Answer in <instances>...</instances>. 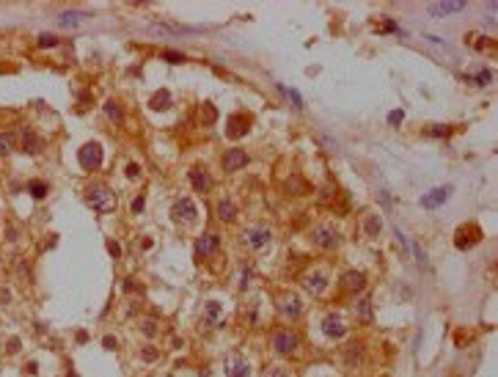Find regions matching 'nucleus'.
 Instances as JSON below:
<instances>
[{
  "label": "nucleus",
  "instance_id": "20",
  "mask_svg": "<svg viewBox=\"0 0 498 377\" xmlns=\"http://www.w3.org/2000/svg\"><path fill=\"white\" fill-rule=\"evenodd\" d=\"M190 185H193V188L198 190V193H207V190H210V174H207V171H201V168H198V171H190Z\"/></svg>",
  "mask_w": 498,
  "mask_h": 377
},
{
  "label": "nucleus",
  "instance_id": "8",
  "mask_svg": "<svg viewBox=\"0 0 498 377\" xmlns=\"http://www.w3.org/2000/svg\"><path fill=\"white\" fill-rule=\"evenodd\" d=\"M311 240H314V245H319V248H336L339 245V234L336 229L330 223H319L314 231H311Z\"/></svg>",
  "mask_w": 498,
  "mask_h": 377
},
{
  "label": "nucleus",
  "instance_id": "11",
  "mask_svg": "<svg viewBox=\"0 0 498 377\" xmlns=\"http://www.w3.org/2000/svg\"><path fill=\"white\" fill-rule=\"evenodd\" d=\"M218 248H220V234L210 231V234H204V237L196 242V256H198V259H207L210 253L218 251Z\"/></svg>",
  "mask_w": 498,
  "mask_h": 377
},
{
  "label": "nucleus",
  "instance_id": "10",
  "mask_svg": "<svg viewBox=\"0 0 498 377\" xmlns=\"http://www.w3.org/2000/svg\"><path fill=\"white\" fill-rule=\"evenodd\" d=\"M245 165H248V154L242 149H229L223 154V171H229V174H234V171H239Z\"/></svg>",
  "mask_w": 498,
  "mask_h": 377
},
{
  "label": "nucleus",
  "instance_id": "24",
  "mask_svg": "<svg viewBox=\"0 0 498 377\" xmlns=\"http://www.w3.org/2000/svg\"><path fill=\"white\" fill-rule=\"evenodd\" d=\"M369 308H372V300H369V297H364V300L358 303V320H361V322H369V320H372V311H369Z\"/></svg>",
  "mask_w": 498,
  "mask_h": 377
},
{
  "label": "nucleus",
  "instance_id": "28",
  "mask_svg": "<svg viewBox=\"0 0 498 377\" xmlns=\"http://www.w3.org/2000/svg\"><path fill=\"white\" fill-rule=\"evenodd\" d=\"M52 44H58V36H52V33L39 36V47H52Z\"/></svg>",
  "mask_w": 498,
  "mask_h": 377
},
{
  "label": "nucleus",
  "instance_id": "1",
  "mask_svg": "<svg viewBox=\"0 0 498 377\" xmlns=\"http://www.w3.org/2000/svg\"><path fill=\"white\" fill-rule=\"evenodd\" d=\"M171 217L182 226H193L201 220V210H198V204L193 198H176L174 207H171Z\"/></svg>",
  "mask_w": 498,
  "mask_h": 377
},
{
  "label": "nucleus",
  "instance_id": "32",
  "mask_svg": "<svg viewBox=\"0 0 498 377\" xmlns=\"http://www.w3.org/2000/svg\"><path fill=\"white\" fill-rule=\"evenodd\" d=\"M287 94H289V97H292V102H295V105H297V108H300V105H303V99H300V97H297V91H295V88H287Z\"/></svg>",
  "mask_w": 498,
  "mask_h": 377
},
{
  "label": "nucleus",
  "instance_id": "30",
  "mask_svg": "<svg viewBox=\"0 0 498 377\" xmlns=\"http://www.w3.org/2000/svg\"><path fill=\"white\" fill-rule=\"evenodd\" d=\"M30 193H33L36 198H42L44 193H47V185H42V182H33V185H30Z\"/></svg>",
  "mask_w": 498,
  "mask_h": 377
},
{
  "label": "nucleus",
  "instance_id": "19",
  "mask_svg": "<svg viewBox=\"0 0 498 377\" xmlns=\"http://www.w3.org/2000/svg\"><path fill=\"white\" fill-rule=\"evenodd\" d=\"M218 217L223 223H234V217H237V207H234L232 198H220L218 201Z\"/></svg>",
  "mask_w": 498,
  "mask_h": 377
},
{
  "label": "nucleus",
  "instance_id": "5",
  "mask_svg": "<svg viewBox=\"0 0 498 377\" xmlns=\"http://www.w3.org/2000/svg\"><path fill=\"white\" fill-rule=\"evenodd\" d=\"M273 344H275V352H278V355H292V352H297V347H300V339H297L295 330H278Z\"/></svg>",
  "mask_w": 498,
  "mask_h": 377
},
{
  "label": "nucleus",
  "instance_id": "4",
  "mask_svg": "<svg viewBox=\"0 0 498 377\" xmlns=\"http://www.w3.org/2000/svg\"><path fill=\"white\" fill-rule=\"evenodd\" d=\"M270 240H273V231H270V226H264V223H253V226H248V229H245V242L251 245L253 251L267 248Z\"/></svg>",
  "mask_w": 498,
  "mask_h": 377
},
{
  "label": "nucleus",
  "instance_id": "6",
  "mask_svg": "<svg viewBox=\"0 0 498 377\" xmlns=\"http://www.w3.org/2000/svg\"><path fill=\"white\" fill-rule=\"evenodd\" d=\"M80 165L85 168V171H97L99 165H102V146L99 143H85L83 149H80Z\"/></svg>",
  "mask_w": 498,
  "mask_h": 377
},
{
  "label": "nucleus",
  "instance_id": "29",
  "mask_svg": "<svg viewBox=\"0 0 498 377\" xmlns=\"http://www.w3.org/2000/svg\"><path fill=\"white\" fill-rule=\"evenodd\" d=\"M140 330H143V336H155L157 333V322L155 320H146L143 325H140Z\"/></svg>",
  "mask_w": 498,
  "mask_h": 377
},
{
  "label": "nucleus",
  "instance_id": "2",
  "mask_svg": "<svg viewBox=\"0 0 498 377\" xmlns=\"http://www.w3.org/2000/svg\"><path fill=\"white\" fill-rule=\"evenodd\" d=\"M85 201L97 212H110L113 207H116V196H113V190L105 188V185H94V188L85 193Z\"/></svg>",
  "mask_w": 498,
  "mask_h": 377
},
{
  "label": "nucleus",
  "instance_id": "31",
  "mask_svg": "<svg viewBox=\"0 0 498 377\" xmlns=\"http://www.w3.org/2000/svg\"><path fill=\"white\" fill-rule=\"evenodd\" d=\"M138 174H140V165H138V162H130V165H127V176H130V179H135Z\"/></svg>",
  "mask_w": 498,
  "mask_h": 377
},
{
  "label": "nucleus",
  "instance_id": "22",
  "mask_svg": "<svg viewBox=\"0 0 498 377\" xmlns=\"http://www.w3.org/2000/svg\"><path fill=\"white\" fill-rule=\"evenodd\" d=\"M168 105H171V91L162 88L152 97V108H155V110H168Z\"/></svg>",
  "mask_w": 498,
  "mask_h": 377
},
{
  "label": "nucleus",
  "instance_id": "35",
  "mask_svg": "<svg viewBox=\"0 0 498 377\" xmlns=\"http://www.w3.org/2000/svg\"><path fill=\"white\" fill-rule=\"evenodd\" d=\"M388 121H391V124H399V121H402V110H393L391 116H388Z\"/></svg>",
  "mask_w": 498,
  "mask_h": 377
},
{
  "label": "nucleus",
  "instance_id": "21",
  "mask_svg": "<svg viewBox=\"0 0 498 377\" xmlns=\"http://www.w3.org/2000/svg\"><path fill=\"white\" fill-rule=\"evenodd\" d=\"M364 229H366V234H369V237H377L380 229H383V217H380L377 212H366V217H364Z\"/></svg>",
  "mask_w": 498,
  "mask_h": 377
},
{
  "label": "nucleus",
  "instance_id": "15",
  "mask_svg": "<svg viewBox=\"0 0 498 377\" xmlns=\"http://www.w3.org/2000/svg\"><path fill=\"white\" fill-rule=\"evenodd\" d=\"M341 287L347 289V292H361V289L366 287V275H364V272H358V270H355V272H352V270L344 272Z\"/></svg>",
  "mask_w": 498,
  "mask_h": 377
},
{
  "label": "nucleus",
  "instance_id": "18",
  "mask_svg": "<svg viewBox=\"0 0 498 377\" xmlns=\"http://www.w3.org/2000/svg\"><path fill=\"white\" fill-rule=\"evenodd\" d=\"M20 135H22V138H20V149H22V152L36 154L39 149H42V140H39V135H36V133L25 130V133H20Z\"/></svg>",
  "mask_w": 498,
  "mask_h": 377
},
{
  "label": "nucleus",
  "instance_id": "25",
  "mask_svg": "<svg viewBox=\"0 0 498 377\" xmlns=\"http://www.w3.org/2000/svg\"><path fill=\"white\" fill-rule=\"evenodd\" d=\"M451 133V127H446V124H432V127H427V135H432V138H446V135Z\"/></svg>",
  "mask_w": 498,
  "mask_h": 377
},
{
  "label": "nucleus",
  "instance_id": "34",
  "mask_svg": "<svg viewBox=\"0 0 498 377\" xmlns=\"http://www.w3.org/2000/svg\"><path fill=\"white\" fill-rule=\"evenodd\" d=\"M264 377H289V375H287V372H284V369H270V372H267Z\"/></svg>",
  "mask_w": 498,
  "mask_h": 377
},
{
  "label": "nucleus",
  "instance_id": "17",
  "mask_svg": "<svg viewBox=\"0 0 498 377\" xmlns=\"http://www.w3.org/2000/svg\"><path fill=\"white\" fill-rule=\"evenodd\" d=\"M465 3L460 0H449V3H435V6H429V14L435 17H443V14H457V11H463Z\"/></svg>",
  "mask_w": 498,
  "mask_h": 377
},
{
  "label": "nucleus",
  "instance_id": "23",
  "mask_svg": "<svg viewBox=\"0 0 498 377\" xmlns=\"http://www.w3.org/2000/svg\"><path fill=\"white\" fill-rule=\"evenodd\" d=\"M220 314H223V306H220L218 300H210V303H207V320H210V322H218Z\"/></svg>",
  "mask_w": 498,
  "mask_h": 377
},
{
  "label": "nucleus",
  "instance_id": "38",
  "mask_svg": "<svg viewBox=\"0 0 498 377\" xmlns=\"http://www.w3.org/2000/svg\"><path fill=\"white\" fill-rule=\"evenodd\" d=\"M124 289H127V292H132V289H138V284H132V281H124Z\"/></svg>",
  "mask_w": 498,
  "mask_h": 377
},
{
  "label": "nucleus",
  "instance_id": "16",
  "mask_svg": "<svg viewBox=\"0 0 498 377\" xmlns=\"http://www.w3.org/2000/svg\"><path fill=\"white\" fill-rule=\"evenodd\" d=\"M248 127H251V119H248V116L245 119H242V116H232L229 124H226V135H229V138H239Z\"/></svg>",
  "mask_w": 498,
  "mask_h": 377
},
{
  "label": "nucleus",
  "instance_id": "14",
  "mask_svg": "<svg viewBox=\"0 0 498 377\" xmlns=\"http://www.w3.org/2000/svg\"><path fill=\"white\" fill-rule=\"evenodd\" d=\"M226 377H251V366L242 358H226Z\"/></svg>",
  "mask_w": 498,
  "mask_h": 377
},
{
  "label": "nucleus",
  "instance_id": "36",
  "mask_svg": "<svg viewBox=\"0 0 498 377\" xmlns=\"http://www.w3.org/2000/svg\"><path fill=\"white\" fill-rule=\"evenodd\" d=\"M155 358H157L155 350H143V361H155Z\"/></svg>",
  "mask_w": 498,
  "mask_h": 377
},
{
  "label": "nucleus",
  "instance_id": "33",
  "mask_svg": "<svg viewBox=\"0 0 498 377\" xmlns=\"http://www.w3.org/2000/svg\"><path fill=\"white\" fill-rule=\"evenodd\" d=\"M83 14H75V11H69V14H61V20L63 22H75V20H80Z\"/></svg>",
  "mask_w": 498,
  "mask_h": 377
},
{
  "label": "nucleus",
  "instance_id": "26",
  "mask_svg": "<svg viewBox=\"0 0 498 377\" xmlns=\"http://www.w3.org/2000/svg\"><path fill=\"white\" fill-rule=\"evenodd\" d=\"M11 138H14L11 133H0V157H6L11 152Z\"/></svg>",
  "mask_w": 498,
  "mask_h": 377
},
{
  "label": "nucleus",
  "instance_id": "39",
  "mask_svg": "<svg viewBox=\"0 0 498 377\" xmlns=\"http://www.w3.org/2000/svg\"><path fill=\"white\" fill-rule=\"evenodd\" d=\"M325 377H330V375H325Z\"/></svg>",
  "mask_w": 498,
  "mask_h": 377
},
{
  "label": "nucleus",
  "instance_id": "3",
  "mask_svg": "<svg viewBox=\"0 0 498 377\" xmlns=\"http://www.w3.org/2000/svg\"><path fill=\"white\" fill-rule=\"evenodd\" d=\"M328 270L325 267H314V270H309V272H303L300 275V287L303 289H309V292H314V295H322L325 289H328Z\"/></svg>",
  "mask_w": 498,
  "mask_h": 377
},
{
  "label": "nucleus",
  "instance_id": "12",
  "mask_svg": "<svg viewBox=\"0 0 498 377\" xmlns=\"http://www.w3.org/2000/svg\"><path fill=\"white\" fill-rule=\"evenodd\" d=\"M281 311H284L287 317H292V320H297V317L303 314V303H300V297H297L295 292L281 295Z\"/></svg>",
  "mask_w": 498,
  "mask_h": 377
},
{
  "label": "nucleus",
  "instance_id": "9",
  "mask_svg": "<svg viewBox=\"0 0 498 377\" xmlns=\"http://www.w3.org/2000/svg\"><path fill=\"white\" fill-rule=\"evenodd\" d=\"M322 333L328 336V339H344L347 325L341 322V317H339V314H328L322 320Z\"/></svg>",
  "mask_w": 498,
  "mask_h": 377
},
{
  "label": "nucleus",
  "instance_id": "27",
  "mask_svg": "<svg viewBox=\"0 0 498 377\" xmlns=\"http://www.w3.org/2000/svg\"><path fill=\"white\" fill-rule=\"evenodd\" d=\"M105 113H107V119L121 121V108L116 105V102H105Z\"/></svg>",
  "mask_w": 498,
  "mask_h": 377
},
{
  "label": "nucleus",
  "instance_id": "13",
  "mask_svg": "<svg viewBox=\"0 0 498 377\" xmlns=\"http://www.w3.org/2000/svg\"><path fill=\"white\" fill-rule=\"evenodd\" d=\"M449 193H451V188H435V190H429L427 196L421 198V207H424V210H435V207H441V204L449 198Z\"/></svg>",
  "mask_w": 498,
  "mask_h": 377
},
{
  "label": "nucleus",
  "instance_id": "37",
  "mask_svg": "<svg viewBox=\"0 0 498 377\" xmlns=\"http://www.w3.org/2000/svg\"><path fill=\"white\" fill-rule=\"evenodd\" d=\"M487 80H490V72H482V75L476 77V83H487Z\"/></svg>",
  "mask_w": 498,
  "mask_h": 377
},
{
  "label": "nucleus",
  "instance_id": "7",
  "mask_svg": "<svg viewBox=\"0 0 498 377\" xmlns=\"http://www.w3.org/2000/svg\"><path fill=\"white\" fill-rule=\"evenodd\" d=\"M482 240V229H479L476 223H468L463 226V229L454 234V245L457 248H463V251H468V248H473V245Z\"/></svg>",
  "mask_w": 498,
  "mask_h": 377
}]
</instances>
